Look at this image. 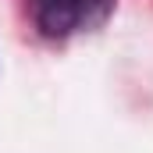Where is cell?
Segmentation results:
<instances>
[{"instance_id":"1","label":"cell","mask_w":153,"mask_h":153,"mask_svg":"<svg viewBox=\"0 0 153 153\" xmlns=\"http://www.w3.org/2000/svg\"><path fill=\"white\" fill-rule=\"evenodd\" d=\"M111 4L114 0H32V11H36V25L43 29V36L61 39L103 22Z\"/></svg>"}]
</instances>
